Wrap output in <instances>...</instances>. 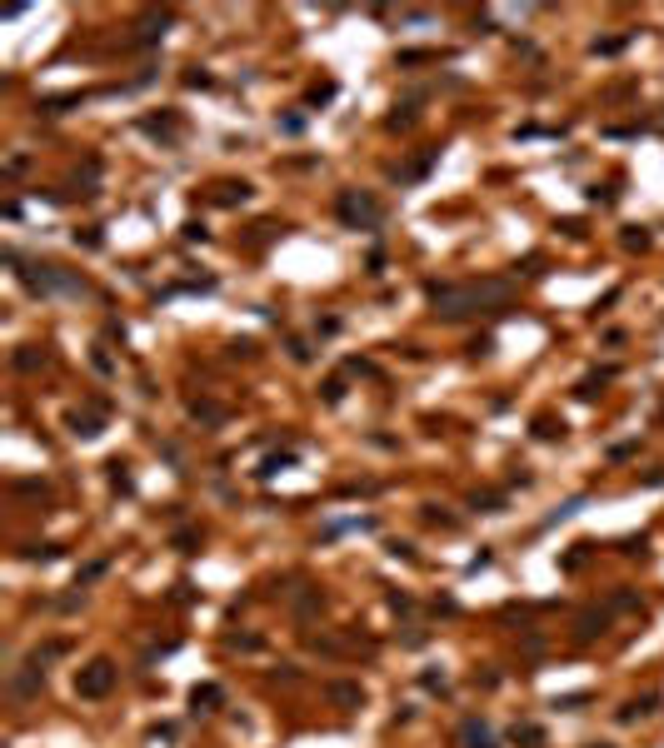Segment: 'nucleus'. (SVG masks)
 Instances as JSON below:
<instances>
[{
  "label": "nucleus",
  "mask_w": 664,
  "mask_h": 748,
  "mask_svg": "<svg viewBox=\"0 0 664 748\" xmlns=\"http://www.w3.org/2000/svg\"><path fill=\"white\" fill-rule=\"evenodd\" d=\"M110 683H115V669L105 664V658H95V664L80 674V683H75V689H80V698H100L105 689H110Z\"/></svg>",
  "instance_id": "obj_1"
},
{
  "label": "nucleus",
  "mask_w": 664,
  "mask_h": 748,
  "mask_svg": "<svg viewBox=\"0 0 664 748\" xmlns=\"http://www.w3.org/2000/svg\"><path fill=\"white\" fill-rule=\"evenodd\" d=\"M200 703H220V689H210V683H205V689H195V709H200Z\"/></svg>",
  "instance_id": "obj_2"
},
{
  "label": "nucleus",
  "mask_w": 664,
  "mask_h": 748,
  "mask_svg": "<svg viewBox=\"0 0 664 748\" xmlns=\"http://www.w3.org/2000/svg\"><path fill=\"white\" fill-rule=\"evenodd\" d=\"M469 748H489V734H485V729H475V723H469Z\"/></svg>",
  "instance_id": "obj_3"
}]
</instances>
